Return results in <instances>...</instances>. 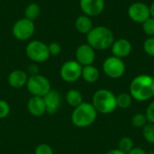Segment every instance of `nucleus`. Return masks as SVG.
Segmentation results:
<instances>
[{
    "mask_svg": "<svg viewBox=\"0 0 154 154\" xmlns=\"http://www.w3.org/2000/svg\"><path fill=\"white\" fill-rule=\"evenodd\" d=\"M48 49L51 56H57L61 52V45L57 42H52L48 44Z\"/></svg>",
    "mask_w": 154,
    "mask_h": 154,
    "instance_id": "c85d7f7f",
    "label": "nucleus"
},
{
    "mask_svg": "<svg viewBox=\"0 0 154 154\" xmlns=\"http://www.w3.org/2000/svg\"><path fill=\"white\" fill-rule=\"evenodd\" d=\"M87 42L94 50L103 51L111 48L115 42L113 32L106 26H96L87 34Z\"/></svg>",
    "mask_w": 154,
    "mask_h": 154,
    "instance_id": "f03ea898",
    "label": "nucleus"
},
{
    "mask_svg": "<svg viewBox=\"0 0 154 154\" xmlns=\"http://www.w3.org/2000/svg\"><path fill=\"white\" fill-rule=\"evenodd\" d=\"M28 78L27 72L22 69H14L8 76V83L14 88H21L26 86Z\"/></svg>",
    "mask_w": 154,
    "mask_h": 154,
    "instance_id": "dca6fc26",
    "label": "nucleus"
},
{
    "mask_svg": "<svg viewBox=\"0 0 154 154\" xmlns=\"http://www.w3.org/2000/svg\"><path fill=\"white\" fill-rule=\"evenodd\" d=\"M99 70L93 65L84 66L82 69L81 77L88 83H95L99 79Z\"/></svg>",
    "mask_w": 154,
    "mask_h": 154,
    "instance_id": "a211bd4d",
    "label": "nucleus"
},
{
    "mask_svg": "<svg viewBox=\"0 0 154 154\" xmlns=\"http://www.w3.org/2000/svg\"><path fill=\"white\" fill-rule=\"evenodd\" d=\"M34 154H54L52 148L47 143L39 144L34 151Z\"/></svg>",
    "mask_w": 154,
    "mask_h": 154,
    "instance_id": "cd10ccee",
    "label": "nucleus"
},
{
    "mask_svg": "<svg viewBox=\"0 0 154 154\" xmlns=\"http://www.w3.org/2000/svg\"><path fill=\"white\" fill-rule=\"evenodd\" d=\"M127 13L130 19L137 23H143L151 17L149 5L143 2H134L131 4Z\"/></svg>",
    "mask_w": 154,
    "mask_h": 154,
    "instance_id": "9d476101",
    "label": "nucleus"
},
{
    "mask_svg": "<svg viewBox=\"0 0 154 154\" xmlns=\"http://www.w3.org/2000/svg\"><path fill=\"white\" fill-rule=\"evenodd\" d=\"M26 56L34 63L45 62L51 57L48 44L39 40H33L30 42L25 48Z\"/></svg>",
    "mask_w": 154,
    "mask_h": 154,
    "instance_id": "39448f33",
    "label": "nucleus"
},
{
    "mask_svg": "<svg viewBox=\"0 0 154 154\" xmlns=\"http://www.w3.org/2000/svg\"><path fill=\"white\" fill-rule=\"evenodd\" d=\"M97 112L92 104L83 102L74 108L71 115L73 125L79 128H86L90 126L97 118Z\"/></svg>",
    "mask_w": 154,
    "mask_h": 154,
    "instance_id": "7ed1b4c3",
    "label": "nucleus"
},
{
    "mask_svg": "<svg viewBox=\"0 0 154 154\" xmlns=\"http://www.w3.org/2000/svg\"><path fill=\"white\" fill-rule=\"evenodd\" d=\"M66 101L69 106L72 107H77L81 103H83V96L82 94L77 89H70L66 94Z\"/></svg>",
    "mask_w": 154,
    "mask_h": 154,
    "instance_id": "6ab92c4d",
    "label": "nucleus"
},
{
    "mask_svg": "<svg viewBox=\"0 0 154 154\" xmlns=\"http://www.w3.org/2000/svg\"><path fill=\"white\" fill-rule=\"evenodd\" d=\"M111 49L113 56L119 59H124L130 55L132 51V44L128 40L122 38L115 40L114 43L111 46Z\"/></svg>",
    "mask_w": 154,
    "mask_h": 154,
    "instance_id": "4468645a",
    "label": "nucleus"
},
{
    "mask_svg": "<svg viewBox=\"0 0 154 154\" xmlns=\"http://www.w3.org/2000/svg\"><path fill=\"white\" fill-rule=\"evenodd\" d=\"M92 105L97 112L107 115L114 112L117 107L116 97L112 91L102 88L95 92L92 98Z\"/></svg>",
    "mask_w": 154,
    "mask_h": 154,
    "instance_id": "20e7f679",
    "label": "nucleus"
},
{
    "mask_svg": "<svg viewBox=\"0 0 154 154\" xmlns=\"http://www.w3.org/2000/svg\"><path fill=\"white\" fill-rule=\"evenodd\" d=\"M10 106L5 100L0 99V119L6 118L10 114Z\"/></svg>",
    "mask_w": 154,
    "mask_h": 154,
    "instance_id": "bb28decb",
    "label": "nucleus"
},
{
    "mask_svg": "<svg viewBox=\"0 0 154 154\" xmlns=\"http://www.w3.org/2000/svg\"><path fill=\"white\" fill-rule=\"evenodd\" d=\"M147 122V118L143 114H136L132 118V125L136 128H143Z\"/></svg>",
    "mask_w": 154,
    "mask_h": 154,
    "instance_id": "b1692460",
    "label": "nucleus"
},
{
    "mask_svg": "<svg viewBox=\"0 0 154 154\" xmlns=\"http://www.w3.org/2000/svg\"><path fill=\"white\" fill-rule=\"evenodd\" d=\"M27 110L33 116L39 117L43 116L46 113L43 97L32 96L27 102Z\"/></svg>",
    "mask_w": 154,
    "mask_h": 154,
    "instance_id": "2eb2a0df",
    "label": "nucleus"
},
{
    "mask_svg": "<svg viewBox=\"0 0 154 154\" xmlns=\"http://www.w3.org/2000/svg\"><path fill=\"white\" fill-rule=\"evenodd\" d=\"M75 27H76L77 31L79 32L80 33L88 34L94 27L91 17H89L86 14L79 15L75 21Z\"/></svg>",
    "mask_w": 154,
    "mask_h": 154,
    "instance_id": "f3484780",
    "label": "nucleus"
},
{
    "mask_svg": "<svg viewBox=\"0 0 154 154\" xmlns=\"http://www.w3.org/2000/svg\"><path fill=\"white\" fill-rule=\"evenodd\" d=\"M103 70L107 77L111 79H119L125 72V64L122 59L111 56L105 60Z\"/></svg>",
    "mask_w": 154,
    "mask_h": 154,
    "instance_id": "1a4fd4ad",
    "label": "nucleus"
},
{
    "mask_svg": "<svg viewBox=\"0 0 154 154\" xmlns=\"http://www.w3.org/2000/svg\"><path fill=\"white\" fill-rule=\"evenodd\" d=\"M133 148H134V142L132 138L128 136H125L120 139L118 143V150L127 154Z\"/></svg>",
    "mask_w": 154,
    "mask_h": 154,
    "instance_id": "4be33fe9",
    "label": "nucleus"
},
{
    "mask_svg": "<svg viewBox=\"0 0 154 154\" xmlns=\"http://www.w3.org/2000/svg\"><path fill=\"white\" fill-rule=\"evenodd\" d=\"M75 55H76V60L82 67L92 65L96 58L95 50L88 43L79 45L76 50Z\"/></svg>",
    "mask_w": 154,
    "mask_h": 154,
    "instance_id": "9b49d317",
    "label": "nucleus"
},
{
    "mask_svg": "<svg viewBox=\"0 0 154 154\" xmlns=\"http://www.w3.org/2000/svg\"><path fill=\"white\" fill-rule=\"evenodd\" d=\"M150 7V13H151V16L154 18V0L152 1V3L151 4V5H149Z\"/></svg>",
    "mask_w": 154,
    "mask_h": 154,
    "instance_id": "72a5a7b5",
    "label": "nucleus"
},
{
    "mask_svg": "<svg viewBox=\"0 0 154 154\" xmlns=\"http://www.w3.org/2000/svg\"><path fill=\"white\" fill-rule=\"evenodd\" d=\"M28 72L30 74V76H32V75H36V74H39V68L36 64H31L29 67H28Z\"/></svg>",
    "mask_w": 154,
    "mask_h": 154,
    "instance_id": "7c9ffc66",
    "label": "nucleus"
},
{
    "mask_svg": "<svg viewBox=\"0 0 154 154\" xmlns=\"http://www.w3.org/2000/svg\"><path fill=\"white\" fill-rule=\"evenodd\" d=\"M83 67L77 60H68L62 64L60 75L62 80L68 83H73L79 79L82 74Z\"/></svg>",
    "mask_w": 154,
    "mask_h": 154,
    "instance_id": "6e6552de",
    "label": "nucleus"
},
{
    "mask_svg": "<svg viewBox=\"0 0 154 154\" xmlns=\"http://www.w3.org/2000/svg\"><path fill=\"white\" fill-rule=\"evenodd\" d=\"M127 154H147V152L143 149H142V148L134 147Z\"/></svg>",
    "mask_w": 154,
    "mask_h": 154,
    "instance_id": "2f4dec72",
    "label": "nucleus"
},
{
    "mask_svg": "<svg viewBox=\"0 0 154 154\" xmlns=\"http://www.w3.org/2000/svg\"><path fill=\"white\" fill-rule=\"evenodd\" d=\"M142 24H143V30L146 35H148L149 37L154 36V18L151 16Z\"/></svg>",
    "mask_w": 154,
    "mask_h": 154,
    "instance_id": "393cba45",
    "label": "nucleus"
},
{
    "mask_svg": "<svg viewBox=\"0 0 154 154\" xmlns=\"http://www.w3.org/2000/svg\"><path fill=\"white\" fill-rule=\"evenodd\" d=\"M143 134L146 142L154 144V124H147L143 128Z\"/></svg>",
    "mask_w": 154,
    "mask_h": 154,
    "instance_id": "5701e85b",
    "label": "nucleus"
},
{
    "mask_svg": "<svg viewBox=\"0 0 154 154\" xmlns=\"http://www.w3.org/2000/svg\"><path fill=\"white\" fill-rule=\"evenodd\" d=\"M26 88L32 96L42 97H43L51 89V82L49 81V79L41 74L29 76L26 83Z\"/></svg>",
    "mask_w": 154,
    "mask_h": 154,
    "instance_id": "423d86ee",
    "label": "nucleus"
},
{
    "mask_svg": "<svg viewBox=\"0 0 154 154\" xmlns=\"http://www.w3.org/2000/svg\"><path fill=\"white\" fill-rule=\"evenodd\" d=\"M133 97L130 94L122 93L116 97V105L120 108H127L132 104Z\"/></svg>",
    "mask_w": 154,
    "mask_h": 154,
    "instance_id": "412c9836",
    "label": "nucleus"
},
{
    "mask_svg": "<svg viewBox=\"0 0 154 154\" xmlns=\"http://www.w3.org/2000/svg\"><path fill=\"white\" fill-rule=\"evenodd\" d=\"M145 116L150 124H154V101L147 106Z\"/></svg>",
    "mask_w": 154,
    "mask_h": 154,
    "instance_id": "c756f323",
    "label": "nucleus"
},
{
    "mask_svg": "<svg viewBox=\"0 0 154 154\" xmlns=\"http://www.w3.org/2000/svg\"><path fill=\"white\" fill-rule=\"evenodd\" d=\"M106 154H126V153H125V152H121V151H120V150H118V149H115V150H111V151H109L108 152H106Z\"/></svg>",
    "mask_w": 154,
    "mask_h": 154,
    "instance_id": "473e14b6",
    "label": "nucleus"
},
{
    "mask_svg": "<svg viewBox=\"0 0 154 154\" xmlns=\"http://www.w3.org/2000/svg\"><path fill=\"white\" fill-rule=\"evenodd\" d=\"M79 6L84 14L94 17L103 13L105 9L104 0H79Z\"/></svg>",
    "mask_w": 154,
    "mask_h": 154,
    "instance_id": "f8f14e48",
    "label": "nucleus"
},
{
    "mask_svg": "<svg viewBox=\"0 0 154 154\" xmlns=\"http://www.w3.org/2000/svg\"><path fill=\"white\" fill-rule=\"evenodd\" d=\"M40 14H41V7L38 4L31 3L25 7V10H24L25 18L34 22L36 19H38Z\"/></svg>",
    "mask_w": 154,
    "mask_h": 154,
    "instance_id": "aec40b11",
    "label": "nucleus"
},
{
    "mask_svg": "<svg viewBox=\"0 0 154 154\" xmlns=\"http://www.w3.org/2000/svg\"><path fill=\"white\" fill-rule=\"evenodd\" d=\"M35 32V24L25 17L18 19L12 27L13 36L19 41H27L32 37Z\"/></svg>",
    "mask_w": 154,
    "mask_h": 154,
    "instance_id": "0eeeda50",
    "label": "nucleus"
},
{
    "mask_svg": "<svg viewBox=\"0 0 154 154\" xmlns=\"http://www.w3.org/2000/svg\"><path fill=\"white\" fill-rule=\"evenodd\" d=\"M130 95L137 101L144 102L154 97V78L142 74L135 77L130 84Z\"/></svg>",
    "mask_w": 154,
    "mask_h": 154,
    "instance_id": "f257e3e1",
    "label": "nucleus"
},
{
    "mask_svg": "<svg viewBox=\"0 0 154 154\" xmlns=\"http://www.w3.org/2000/svg\"><path fill=\"white\" fill-rule=\"evenodd\" d=\"M143 50L146 54L154 57V36L148 37L143 42Z\"/></svg>",
    "mask_w": 154,
    "mask_h": 154,
    "instance_id": "a878e982",
    "label": "nucleus"
},
{
    "mask_svg": "<svg viewBox=\"0 0 154 154\" xmlns=\"http://www.w3.org/2000/svg\"><path fill=\"white\" fill-rule=\"evenodd\" d=\"M124 1H126V0H124Z\"/></svg>",
    "mask_w": 154,
    "mask_h": 154,
    "instance_id": "f704fd0d",
    "label": "nucleus"
},
{
    "mask_svg": "<svg viewBox=\"0 0 154 154\" xmlns=\"http://www.w3.org/2000/svg\"><path fill=\"white\" fill-rule=\"evenodd\" d=\"M46 113L49 115L56 114L61 106L62 97L60 92L54 89H51L44 97H43Z\"/></svg>",
    "mask_w": 154,
    "mask_h": 154,
    "instance_id": "ddd939ff",
    "label": "nucleus"
}]
</instances>
